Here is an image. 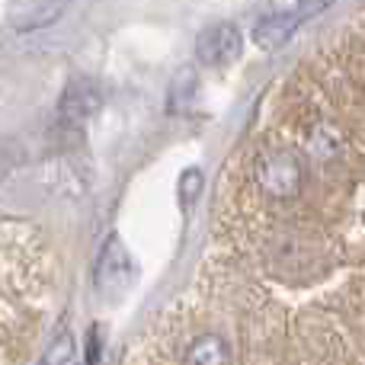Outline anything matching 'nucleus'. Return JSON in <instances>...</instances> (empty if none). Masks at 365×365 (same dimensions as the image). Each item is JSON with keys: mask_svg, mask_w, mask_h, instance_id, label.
I'll list each match as a JSON object with an SVG mask.
<instances>
[{"mask_svg": "<svg viewBox=\"0 0 365 365\" xmlns=\"http://www.w3.org/2000/svg\"><path fill=\"white\" fill-rule=\"evenodd\" d=\"M135 282V259L128 253V247L122 244V237H109L100 250L96 259V292H100L106 302L122 298Z\"/></svg>", "mask_w": 365, "mask_h": 365, "instance_id": "1", "label": "nucleus"}, {"mask_svg": "<svg viewBox=\"0 0 365 365\" xmlns=\"http://www.w3.org/2000/svg\"><path fill=\"white\" fill-rule=\"evenodd\" d=\"M302 160L292 151H263L257 158V180L272 199H292L302 189Z\"/></svg>", "mask_w": 365, "mask_h": 365, "instance_id": "2", "label": "nucleus"}, {"mask_svg": "<svg viewBox=\"0 0 365 365\" xmlns=\"http://www.w3.org/2000/svg\"><path fill=\"white\" fill-rule=\"evenodd\" d=\"M321 10H327V4L276 6V10L263 13V16L257 19V26H253V42H257L259 48H266V51L279 48V45H285L292 36H295V29L304 23V16H311V13H321Z\"/></svg>", "mask_w": 365, "mask_h": 365, "instance_id": "3", "label": "nucleus"}, {"mask_svg": "<svg viewBox=\"0 0 365 365\" xmlns=\"http://www.w3.org/2000/svg\"><path fill=\"white\" fill-rule=\"evenodd\" d=\"M103 106V93L96 87V81L90 77H74L64 87L61 103H58V122L64 128H83Z\"/></svg>", "mask_w": 365, "mask_h": 365, "instance_id": "4", "label": "nucleus"}, {"mask_svg": "<svg viewBox=\"0 0 365 365\" xmlns=\"http://www.w3.org/2000/svg\"><path fill=\"white\" fill-rule=\"evenodd\" d=\"M244 48V38L240 29L234 23H212L208 29L199 32V42H195V58H199L205 68H225Z\"/></svg>", "mask_w": 365, "mask_h": 365, "instance_id": "5", "label": "nucleus"}, {"mask_svg": "<svg viewBox=\"0 0 365 365\" xmlns=\"http://www.w3.org/2000/svg\"><path fill=\"white\" fill-rule=\"evenodd\" d=\"M186 365H227V346L221 336L205 334L189 346L186 353Z\"/></svg>", "mask_w": 365, "mask_h": 365, "instance_id": "6", "label": "nucleus"}, {"mask_svg": "<svg viewBox=\"0 0 365 365\" xmlns=\"http://www.w3.org/2000/svg\"><path fill=\"white\" fill-rule=\"evenodd\" d=\"M64 13V4H32V6H23L13 19L16 29H42V26H51L58 16Z\"/></svg>", "mask_w": 365, "mask_h": 365, "instance_id": "7", "label": "nucleus"}, {"mask_svg": "<svg viewBox=\"0 0 365 365\" xmlns=\"http://www.w3.org/2000/svg\"><path fill=\"white\" fill-rule=\"evenodd\" d=\"M195 96V77L192 71H180V77L173 81L170 87V109L173 113H180L182 106H189V100Z\"/></svg>", "mask_w": 365, "mask_h": 365, "instance_id": "8", "label": "nucleus"}, {"mask_svg": "<svg viewBox=\"0 0 365 365\" xmlns=\"http://www.w3.org/2000/svg\"><path fill=\"white\" fill-rule=\"evenodd\" d=\"M71 356H74V340L64 334V336H58L48 349H45V356L38 359V365H68Z\"/></svg>", "mask_w": 365, "mask_h": 365, "instance_id": "9", "label": "nucleus"}, {"mask_svg": "<svg viewBox=\"0 0 365 365\" xmlns=\"http://www.w3.org/2000/svg\"><path fill=\"white\" fill-rule=\"evenodd\" d=\"M202 192V170H186L180 180V202L182 208L192 205V199Z\"/></svg>", "mask_w": 365, "mask_h": 365, "instance_id": "10", "label": "nucleus"}, {"mask_svg": "<svg viewBox=\"0 0 365 365\" xmlns=\"http://www.w3.org/2000/svg\"><path fill=\"white\" fill-rule=\"evenodd\" d=\"M100 362V336H96V327L90 330V356H87V365H96Z\"/></svg>", "mask_w": 365, "mask_h": 365, "instance_id": "11", "label": "nucleus"}]
</instances>
